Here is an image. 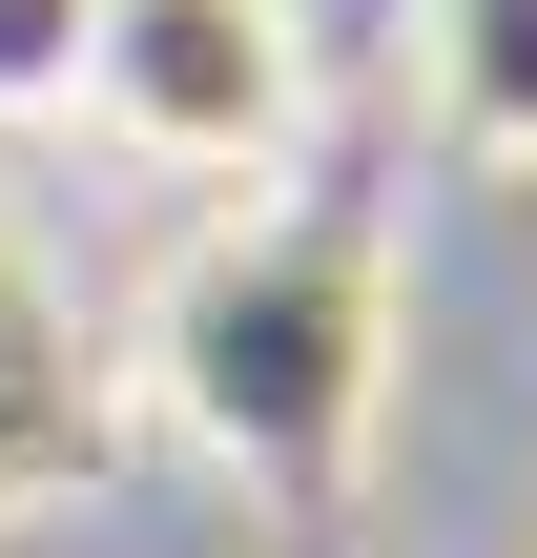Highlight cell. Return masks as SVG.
Here are the masks:
<instances>
[{"mask_svg":"<svg viewBox=\"0 0 537 558\" xmlns=\"http://www.w3.org/2000/svg\"><path fill=\"white\" fill-rule=\"evenodd\" d=\"M103 435H124V373L62 331V290L0 248V518L21 497H62V476H103Z\"/></svg>","mask_w":537,"mask_h":558,"instance_id":"3","label":"cell"},{"mask_svg":"<svg viewBox=\"0 0 537 558\" xmlns=\"http://www.w3.org/2000/svg\"><path fill=\"white\" fill-rule=\"evenodd\" d=\"M414 83H435L455 166H517L537 186V0H414Z\"/></svg>","mask_w":537,"mask_h":558,"instance_id":"4","label":"cell"},{"mask_svg":"<svg viewBox=\"0 0 537 558\" xmlns=\"http://www.w3.org/2000/svg\"><path fill=\"white\" fill-rule=\"evenodd\" d=\"M83 124L166 186H290L331 124V41H310V0H103Z\"/></svg>","mask_w":537,"mask_h":558,"instance_id":"2","label":"cell"},{"mask_svg":"<svg viewBox=\"0 0 537 558\" xmlns=\"http://www.w3.org/2000/svg\"><path fill=\"white\" fill-rule=\"evenodd\" d=\"M83 21L103 0H0V145L21 124H83Z\"/></svg>","mask_w":537,"mask_h":558,"instance_id":"5","label":"cell"},{"mask_svg":"<svg viewBox=\"0 0 537 558\" xmlns=\"http://www.w3.org/2000/svg\"><path fill=\"white\" fill-rule=\"evenodd\" d=\"M393 311H414L393 186H228V228L166 248V290L124 311L103 373L145 435H186L269 518H352V476L393 435Z\"/></svg>","mask_w":537,"mask_h":558,"instance_id":"1","label":"cell"}]
</instances>
